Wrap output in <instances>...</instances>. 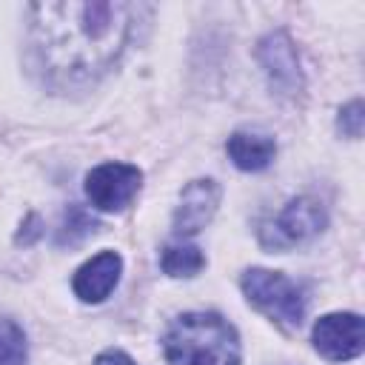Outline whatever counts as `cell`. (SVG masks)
<instances>
[{"label": "cell", "mask_w": 365, "mask_h": 365, "mask_svg": "<svg viewBox=\"0 0 365 365\" xmlns=\"http://www.w3.org/2000/svg\"><path fill=\"white\" fill-rule=\"evenodd\" d=\"M242 291L248 302L262 314H268L271 319L288 328H299L305 317V297L302 288L291 282L285 274L268 268H251L242 274Z\"/></svg>", "instance_id": "3"}, {"label": "cell", "mask_w": 365, "mask_h": 365, "mask_svg": "<svg viewBox=\"0 0 365 365\" xmlns=\"http://www.w3.org/2000/svg\"><path fill=\"white\" fill-rule=\"evenodd\" d=\"M163 354L168 365H240V336L220 314L191 311L168 325Z\"/></svg>", "instance_id": "2"}, {"label": "cell", "mask_w": 365, "mask_h": 365, "mask_svg": "<svg viewBox=\"0 0 365 365\" xmlns=\"http://www.w3.org/2000/svg\"><path fill=\"white\" fill-rule=\"evenodd\" d=\"M322 225H325V211L319 208V202H314L308 197H297L288 205H282V211L271 222H265L259 228V242L265 248L285 251V248H294L297 242L314 237Z\"/></svg>", "instance_id": "4"}, {"label": "cell", "mask_w": 365, "mask_h": 365, "mask_svg": "<svg viewBox=\"0 0 365 365\" xmlns=\"http://www.w3.org/2000/svg\"><path fill=\"white\" fill-rule=\"evenodd\" d=\"M88 231H94V220L83 211V208H77V205H71L68 208V214H66V222H63V234H60V242H77L80 237H86Z\"/></svg>", "instance_id": "13"}, {"label": "cell", "mask_w": 365, "mask_h": 365, "mask_svg": "<svg viewBox=\"0 0 365 365\" xmlns=\"http://www.w3.org/2000/svg\"><path fill=\"white\" fill-rule=\"evenodd\" d=\"M128 37V6L106 0H60L31 6V43L54 83H86L106 71Z\"/></svg>", "instance_id": "1"}, {"label": "cell", "mask_w": 365, "mask_h": 365, "mask_svg": "<svg viewBox=\"0 0 365 365\" xmlns=\"http://www.w3.org/2000/svg\"><path fill=\"white\" fill-rule=\"evenodd\" d=\"M160 262L168 277H194L197 271H202L205 257L197 245H168Z\"/></svg>", "instance_id": "11"}, {"label": "cell", "mask_w": 365, "mask_h": 365, "mask_svg": "<svg viewBox=\"0 0 365 365\" xmlns=\"http://www.w3.org/2000/svg\"><path fill=\"white\" fill-rule=\"evenodd\" d=\"M140 168L128 163H103L86 177V194L100 211H123L140 191Z\"/></svg>", "instance_id": "5"}, {"label": "cell", "mask_w": 365, "mask_h": 365, "mask_svg": "<svg viewBox=\"0 0 365 365\" xmlns=\"http://www.w3.org/2000/svg\"><path fill=\"white\" fill-rule=\"evenodd\" d=\"M26 334L17 322L0 319V365H26Z\"/></svg>", "instance_id": "12"}, {"label": "cell", "mask_w": 365, "mask_h": 365, "mask_svg": "<svg viewBox=\"0 0 365 365\" xmlns=\"http://www.w3.org/2000/svg\"><path fill=\"white\" fill-rule=\"evenodd\" d=\"M362 345H365V325L359 314H325L314 325V348L331 362H345L359 356Z\"/></svg>", "instance_id": "6"}, {"label": "cell", "mask_w": 365, "mask_h": 365, "mask_svg": "<svg viewBox=\"0 0 365 365\" xmlns=\"http://www.w3.org/2000/svg\"><path fill=\"white\" fill-rule=\"evenodd\" d=\"M228 157L242 171H259L274 160V140L259 131H234L228 137Z\"/></svg>", "instance_id": "10"}, {"label": "cell", "mask_w": 365, "mask_h": 365, "mask_svg": "<svg viewBox=\"0 0 365 365\" xmlns=\"http://www.w3.org/2000/svg\"><path fill=\"white\" fill-rule=\"evenodd\" d=\"M259 63L268 71L271 86L279 94H294L302 86V74H299V60H297V48L291 43V37L285 31H274L268 34L259 48H257Z\"/></svg>", "instance_id": "7"}, {"label": "cell", "mask_w": 365, "mask_h": 365, "mask_svg": "<svg viewBox=\"0 0 365 365\" xmlns=\"http://www.w3.org/2000/svg\"><path fill=\"white\" fill-rule=\"evenodd\" d=\"M362 120H365V114H362V103H359V100L348 103V106L339 111V128H342V134H348V137H359V134H362Z\"/></svg>", "instance_id": "14"}, {"label": "cell", "mask_w": 365, "mask_h": 365, "mask_svg": "<svg viewBox=\"0 0 365 365\" xmlns=\"http://www.w3.org/2000/svg\"><path fill=\"white\" fill-rule=\"evenodd\" d=\"M120 271H123V259L114 251H100L97 257H91L86 265L77 268L74 274V294L83 302H103L114 285L120 282Z\"/></svg>", "instance_id": "9"}, {"label": "cell", "mask_w": 365, "mask_h": 365, "mask_svg": "<svg viewBox=\"0 0 365 365\" xmlns=\"http://www.w3.org/2000/svg\"><path fill=\"white\" fill-rule=\"evenodd\" d=\"M94 365H134V362L123 351H106V354H100L94 359Z\"/></svg>", "instance_id": "15"}, {"label": "cell", "mask_w": 365, "mask_h": 365, "mask_svg": "<svg viewBox=\"0 0 365 365\" xmlns=\"http://www.w3.org/2000/svg\"><path fill=\"white\" fill-rule=\"evenodd\" d=\"M220 202V185L214 180H194L182 188L177 214H174V231L177 234H197L217 211Z\"/></svg>", "instance_id": "8"}]
</instances>
